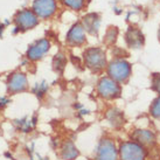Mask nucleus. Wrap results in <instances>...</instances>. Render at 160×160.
<instances>
[{
    "label": "nucleus",
    "mask_w": 160,
    "mask_h": 160,
    "mask_svg": "<svg viewBox=\"0 0 160 160\" xmlns=\"http://www.w3.org/2000/svg\"><path fill=\"white\" fill-rule=\"evenodd\" d=\"M99 23H101V20L97 14H88L83 19V27L90 34H97L99 29Z\"/></svg>",
    "instance_id": "nucleus-13"
},
{
    "label": "nucleus",
    "mask_w": 160,
    "mask_h": 160,
    "mask_svg": "<svg viewBox=\"0 0 160 160\" xmlns=\"http://www.w3.org/2000/svg\"><path fill=\"white\" fill-rule=\"evenodd\" d=\"M159 38H160V33H159Z\"/></svg>",
    "instance_id": "nucleus-20"
},
{
    "label": "nucleus",
    "mask_w": 160,
    "mask_h": 160,
    "mask_svg": "<svg viewBox=\"0 0 160 160\" xmlns=\"http://www.w3.org/2000/svg\"><path fill=\"white\" fill-rule=\"evenodd\" d=\"M132 137H133V139L137 142H139L140 145H145V146H152L156 142V134L153 133L151 130H136Z\"/></svg>",
    "instance_id": "nucleus-12"
},
{
    "label": "nucleus",
    "mask_w": 160,
    "mask_h": 160,
    "mask_svg": "<svg viewBox=\"0 0 160 160\" xmlns=\"http://www.w3.org/2000/svg\"><path fill=\"white\" fill-rule=\"evenodd\" d=\"M27 77L22 72H15L9 77L8 89L12 92H20L27 89Z\"/></svg>",
    "instance_id": "nucleus-10"
},
{
    "label": "nucleus",
    "mask_w": 160,
    "mask_h": 160,
    "mask_svg": "<svg viewBox=\"0 0 160 160\" xmlns=\"http://www.w3.org/2000/svg\"><path fill=\"white\" fill-rule=\"evenodd\" d=\"M108 118H109V120H110L115 126H117V125H122L123 123H124V118H123L122 112L118 111V110H116V109H111V110L109 111V113H108Z\"/></svg>",
    "instance_id": "nucleus-15"
},
{
    "label": "nucleus",
    "mask_w": 160,
    "mask_h": 160,
    "mask_svg": "<svg viewBox=\"0 0 160 160\" xmlns=\"http://www.w3.org/2000/svg\"><path fill=\"white\" fill-rule=\"evenodd\" d=\"M68 43L71 46H80L85 42V29L83 25L76 23L71 27L67 34Z\"/></svg>",
    "instance_id": "nucleus-9"
},
{
    "label": "nucleus",
    "mask_w": 160,
    "mask_h": 160,
    "mask_svg": "<svg viewBox=\"0 0 160 160\" xmlns=\"http://www.w3.org/2000/svg\"><path fill=\"white\" fill-rule=\"evenodd\" d=\"M49 48H50V42L47 39L38 40L35 43H33L29 47L28 52H27V56L32 61H38L48 53Z\"/></svg>",
    "instance_id": "nucleus-8"
},
{
    "label": "nucleus",
    "mask_w": 160,
    "mask_h": 160,
    "mask_svg": "<svg viewBox=\"0 0 160 160\" xmlns=\"http://www.w3.org/2000/svg\"><path fill=\"white\" fill-rule=\"evenodd\" d=\"M97 90L99 96L107 99H113L120 95V85L118 82L112 80L111 77H102L97 85Z\"/></svg>",
    "instance_id": "nucleus-4"
},
{
    "label": "nucleus",
    "mask_w": 160,
    "mask_h": 160,
    "mask_svg": "<svg viewBox=\"0 0 160 160\" xmlns=\"http://www.w3.org/2000/svg\"><path fill=\"white\" fill-rule=\"evenodd\" d=\"M152 87H153V89L156 90L157 92L160 93V75L156 74V75L153 76V80H152Z\"/></svg>",
    "instance_id": "nucleus-18"
},
{
    "label": "nucleus",
    "mask_w": 160,
    "mask_h": 160,
    "mask_svg": "<svg viewBox=\"0 0 160 160\" xmlns=\"http://www.w3.org/2000/svg\"><path fill=\"white\" fill-rule=\"evenodd\" d=\"M78 156V151L71 142H67L62 147V158L64 160H74Z\"/></svg>",
    "instance_id": "nucleus-14"
},
{
    "label": "nucleus",
    "mask_w": 160,
    "mask_h": 160,
    "mask_svg": "<svg viewBox=\"0 0 160 160\" xmlns=\"http://www.w3.org/2000/svg\"><path fill=\"white\" fill-rule=\"evenodd\" d=\"M125 40L131 48H140L144 43V35L140 29L136 27H130L125 34Z\"/></svg>",
    "instance_id": "nucleus-11"
},
{
    "label": "nucleus",
    "mask_w": 160,
    "mask_h": 160,
    "mask_svg": "<svg viewBox=\"0 0 160 160\" xmlns=\"http://www.w3.org/2000/svg\"><path fill=\"white\" fill-rule=\"evenodd\" d=\"M119 156V151L117 150L115 142L111 139L104 138L101 140L97 147L96 159L97 160H117Z\"/></svg>",
    "instance_id": "nucleus-5"
},
{
    "label": "nucleus",
    "mask_w": 160,
    "mask_h": 160,
    "mask_svg": "<svg viewBox=\"0 0 160 160\" xmlns=\"http://www.w3.org/2000/svg\"><path fill=\"white\" fill-rule=\"evenodd\" d=\"M15 22L18 27L22 29H32L39 23V17L34 13V11L29 9H23L21 12H19L15 17Z\"/></svg>",
    "instance_id": "nucleus-7"
},
{
    "label": "nucleus",
    "mask_w": 160,
    "mask_h": 160,
    "mask_svg": "<svg viewBox=\"0 0 160 160\" xmlns=\"http://www.w3.org/2000/svg\"><path fill=\"white\" fill-rule=\"evenodd\" d=\"M33 11L39 18H50L56 12V1L55 0H34Z\"/></svg>",
    "instance_id": "nucleus-6"
},
{
    "label": "nucleus",
    "mask_w": 160,
    "mask_h": 160,
    "mask_svg": "<svg viewBox=\"0 0 160 160\" xmlns=\"http://www.w3.org/2000/svg\"><path fill=\"white\" fill-rule=\"evenodd\" d=\"M62 2L74 11H81L84 7L85 0H62Z\"/></svg>",
    "instance_id": "nucleus-16"
},
{
    "label": "nucleus",
    "mask_w": 160,
    "mask_h": 160,
    "mask_svg": "<svg viewBox=\"0 0 160 160\" xmlns=\"http://www.w3.org/2000/svg\"><path fill=\"white\" fill-rule=\"evenodd\" d=\"M84 61L87 66L95 71L102 70L107 66V56L104 50L97 47L89 48L84 53Z\"/></svg>",
    "instance_id": "nucleus-3"
},
{
    "label": "nucleus",
    "mask_w": 160,
    "mask_h": 160,
    "mask_svg": "<svg viewBox=\"0 0 160 160\" xmlns=\"http://www.w3.org/2000/svg\"><path fill=\"white\" fill-rule=\"evenodd\" d=\"M120 160H145L146 151L137 142H124L119 147Z\"/></svg>",
    "instance_id": "nucleus-2"
},
{
    "label": "nucleus",
    "mask_w": 160,
    "mask_h": 160,
    "mask_svg": "<svg viewBox=\"0 0 160 160\" xmlns=\"http://www.w3.org/2000/svg\"><path fill=\"white\" fill-rule=\"evenodd\" d=\"M131 64L124 58H115L108 66V74L109 77L115 80L118 83L125 82L131 76Z\"/></svg>",
    "instance_id": "nucleus-1"
},
{
    "label": "nucleus",
    "mask_w": 160,
    "mask_h": 160,
    "mask_svg": "<svg viewBox=\"0 0 160 160\" xmlns=\"http://www.w3.org/2000/svg\"><path fill=\"white\" fill-rule=\"evenodd\" d=\"M151 115L154 117V118H158L160 119V96L157 97L151 105Z\"/></svg>",
    "instance_id": "nucleus-17"
},
{
    "label": "nucleus",
    "mask_w": 160,
    "mask_h": 160,
    "mask_svg": "<svg viewBox=\"0 0 160 160\" xmlns=\"http://www.w3.org/2000/svg\"><path fill=\"white\" fill-rule=\"evenodd\" d=\"M46 89H47L46 84L42 83V84L38 85V91H36V93H38V95H43V93L46 92Z\"/></svg>",
    "instance_id": "nucleus-19"
}]
</instances>
